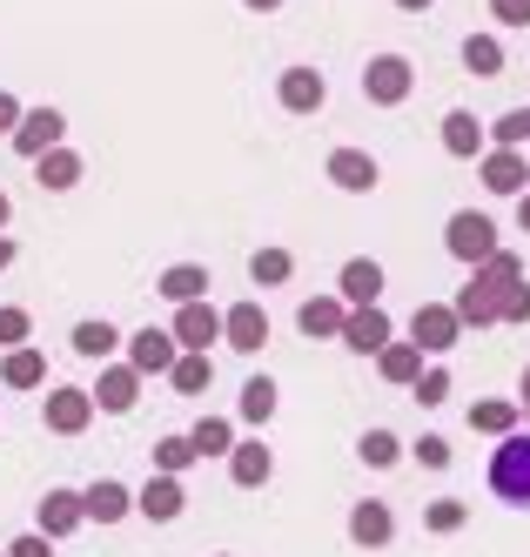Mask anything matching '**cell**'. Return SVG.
Here are the masks:
<instances>
[{"instance_id": "1", "label": "cell", "mask_w": 530, "mask_h": 557, "mask_svg": "<svg viewBox=\"0 0 530 557\" xmlns=\"http://www.w3.org/2000/svg\"><path fill=\"white\" fill-rule=\"evenodd\" d=\"M491 491L517 510H530V430H510L497 436V450H491Z\"/></svg>"}, {"instance_id": "2", "label": "cell", "mask_w": 530, "mask_h": 557, "mask_svg": "<svg viewBox=\"0 0 530 557\" xmlns=\"http://www.w3.org/2000/svg\"><path fill=\"white\" fill-rule=\"evenodd\" d=\"M443 249H451L464 269L491 262V256H497V222H491V215H477V209H457L451 222H443Z\"/></svg>"}, {"instance_id": "3", "label": "cell", "mask_w": 530, "mask_h": 557, "mask_svg": "<svg viewBox=\"0 0 530 557\" xmlns=\"http://www.w3.org/2000/svg\"><path fill=\"white\" fill-rule=\"evenodd\" d=\"M417 88V67L403 54H370V67H362V101L370 108H403Z\"/></svg>"}, {"instance_id": "4", "label": "cell", "mask_w": 530, "mask_h": 557, "mask_svg": "<svg viewBox=\"0 0 530 557\" xmlns=\"http://www.w3.org/2000/svg\"><path fill=\"white\" fill-rule=\"evenodd\" d=\"M40 423H48V436H81V430L95 423V389L54 383L48 396H40Z\"/></svg>"}, {"instance_id": "5", "label": "cell", "mask_w": 530, "mask_h": 557, "mask_svg": "<svg viewBox=\"0 0 530 557\" xmlns=\"http://www.w3.org/2000/svg\"><path fill=\"white\" fill-rule=\"evenodd\" d=\"M410 343H417L423 356H451V349L464 343L457 309H451V302H417V315H410Z\"/></svg>"}, {"instance_id": "6", "label": "cell", "mask_w": 530, "mask_h": 557, "mask_svg": "<svg viewBox=\"0 0 530 557\" xmlns=\"http://www.w3.org/2000/svg\"><path fill=\"white\" fill-rule=\"evenodd\" d=\"M504 296H510V289H497L483 269H470V283L451 296V309H457V323H464V330H491V323H497V309H504Z\"/></svg>"}, {"instance_id": "7", "label": "cell", "mask_w": 530, "mask_h": 557, "mask_svg": "<svg viewBox=\"0 0 530 557\" xmlns=\"http://www.w3.org/2000/svg\"><path fill=\"white\" fill-rule=\"evenodd\" d=\"M175 363H182L175 330H155V323H148V330L128 336V370H135V376H169Z\"/></svg>"}, {"instance_id": "8", "label": "cell", "mask_w": 530, "mask_h": 557, "mask_svg": "<svg viewBox=\"0 0 530 557\" xmlns=\"http://www.w3.org/2000/svg\"><path fill=\"white\" fill-rule=\"evenodd\" d=\"M61 135H67V114L61 108H27L21 128H14V154H21V162H40L48 148H61Z\"/></svg>"}, {"instance_id": "9", "label": "cell", "mask_w": 530, "mask_h": 557, "mask_svg": "<svg viewBox=\"0 0 530 557\" xmlns=\"http://www.w3.org/2000/svg\"><path fill=\"white\" fill-rule=\"evenodd\" d=\"M322 175H330L343 195H377V182H383V169H377V154H370V148H330Z\"/></svg>"}, {"instance_id": "10", "label": "cell", "mask_w": 530, "mask_h": 557, "mask_svg": "<svg viewBox=\"0 0 530 557\" xmlns=\"http://www.w3.org/2000/svg\"><path fill=\"white\" fill-rule=\"evenodd\" d=\"M81 524H88V504H81V491H61V484L40 497V510H34V531H40V537H54V544L74 537Z\"/></svg>"}, {"instance_id": "11", "label": "cell", "mask_w": 530, "mask_h": 557, "mask_svg": "<svg viewBox=\"0 0 530 557\" xmlns=\"http://www.w3.org/2000/svg\"><path fill=\"white\" fill-rule=\"evenodd\" d=\"M275 101H282V114H322L330 82H322L316 67H282V74H275Z\"/></svg>"}, {"instance_id": "12", "label": "cell", "mask_w": 530, "mask_h": 557, "mask_svg": "<svg viewBox=\"0 0 530 557\" xmlns=\"http://www.w3.org/2000/svg\"><path fill=\"white\" fill-rule=\"evenodd\" d=\"M336 296H343L349 309H377V302H383V262H377V256H349V262L336 269Z\"/></svg>"}, {"instance_id": "13", "label": "cell", "mask_w": 530, "mask_h": 557, "mask_svg": "<svg viewBox=\"0 0 530 557\" xmlns=\"http://www.w3.org/2000/svg\"><path fill=\"white\" fill-rule=\"evenodd\" d=\"M222 343H229L235 356H256V349L269 343V309H262V302H229V309H222Z\"/></svg>"}, {"instance_id": "14", "label": "cell", "mask_w": 530, "mask_h": 557, "mask_svg": "<svg viewBox=\"0 0 530 557\" xmlns=\"http://www.w3.org/2000/svg\"><path fill=\"white\" fill-rule=\"evenodd\" d=\"M396 343V323H390V309L377 302V309H349V323H343V349H356V356H383Z\"/></svg>"}, {"instance_id": "15", "label": "cell", "mask_w": 530, "mask_h": 557, "mask_svg": "<svg viewBox=\"0 0 530 557\" xmlns=\"http://www.w3.org/2000/svg\"><path fill=\"white\" fill-rule=\"evenodd\" d=\"M169 330H175V343H182V349L209 356V343H222V309H215V302H182Z\"/></svg>"}, {"instance_id": "16", "label": "cell", "mask_w": 530, "mask_h": 557, "mask_svg": "<svg viewBox=\"0 0 530 557\" xmlns=\"http://www.w3.org/2000/svg\"><path fill=\"white\" fill-rule=\"evenodd\" d=\"M477 169H483V188L491 195H523L530 188V154H517V148H483Z\"/></svg>"}, {"instance_id": "17", "label": "cell", "mask_w": 530, "mask_h": 557, "mask_svg": "<svg viewBox=\"0 0 530 557\" xmlns=\"http://www.w3.org/2000/svg\"><path fill=\"white\" fill-rule=\"evenodd\" d=\"M135 510L148 517V524H175V517L188 510V491H182V476H161V470H155L148 484L135 491Z\"/></svg>"}, {"instance_id": "18", "label": "cell", "mask_w": 530, "mask_h": 557, "mask_svg": "<svg viewBox=\"0 0 530 557\" xmlns=\"http://www.w3.org/2000/svg\"><path fill=\"white\" fill-rule=\"evenodd\" d=\"M141 383H148V376H135L128 363H101V383H95V410H108V417H128V410L141 404Z\"/></svg>"}, {"instance_id": "19", "label": "cell", "mask_w": 530, "mask_h": 557, "mask_svg": "<svg viewBox=\"0 0 530 557\" xmlns=\"http://www.w3.org/2000/svg\"><path fill=\"white\" fill-rule=\"evenodd\" d=\"M390 537H396V510H390V504H377V497L349 504V544H356V550H383Z\"/></svg>"}, {"instance_id": "20", "label": "cell", "mask_w": 530, "mask_h": 557, "mask_svg": "<svg viewBox=\"0 0 530 557\" xmlns=\"http://www.w3.org/2000/svg\"><path fill=\"white\" fill-rule=\"evenodd\" d=\"M483 148H491V128H483L470 108H451V114H443V154H457V162H477Z\"/></svg>"}, {"instance_id": "21", "label": "cell", "mask_w": 530, "mask_h": 557, "mask_svg": "<svg viewBox=\"0 0 530 557\" xmlns=\"http://www.w3.org/2000/svg\"><path fill=\"white\" fill-rule=\"evenodd\" d=\"M209 289L215 283H209V269H201V262H175V269H161V283H155V296L175 302V309L182 302H209Z\"/></svg>"}, {"instance_id": "22", "label": "cell", "mask_w": 530, "mask_h": 557, "mask_svg": "<svg viewBox=\"0 0 530 557\" xmlns=\"http://www.w3.org/2000/svg\"><path fill=\"white\" fill-rule=\"evenodd\" d=\"M229 476H235L242 491H262L269 476H275V457H269V444H262V436H242V444L229 450Z\"/></svg>"}, {"instance_id": "23", "label": "cell", "mask_w": 530, "mask_h": 557, "mask_svg": "<svg viewBox=\"0 0 530 557\" xmlns=\"http://www.w3.org/2000/svg\"><path fill=\"white\" fill-rule=\"evenodd\" d=\"M81 504H88V524H121V517L135 510V491L114 484V476H95V484L81 491Z\"/></svg>"}, {"instance_id": "24", "label": "cell", "mask_w": 530, "mask_h": 557, "mask_svg": "<svg viewBox=\"0 0 530 557\" xmlns=\"http://www.w3.org/2000/svg\"><path fill=\"white\" fill-rule=\"evenodd\" d=\"M343 323H349V302H343V296H309V302L296 309V330H303V336H336V343H343Z\"/></svg>"}, {"instance_id": "25", "label": "cell", "mask_w": 530, "mask_h": 557, "mask_svg": "<svg viewBox=\"0 0 530 557\" xmlns=\"http://www.w3.org/2000/svg\"><path fill=\"white\" fill-rule=\"evenodd\" d=\"M74 356H88V363H108V356L114 349H128V336H121L114 323H108V315H88V323H74Z\"/></svg>"}, {"instance_id": "26", "label": "cell", "mask_w": 530, "mask_h": 557, "mask_svg": "<svg viewBox=\"0 0 530 557\" xmlns=\"http://www.w3.org/2000/svg\"><path fill=\"white\" fill-rule=\"evenodd\" d=\"M470 430L477 436H510V430H523V404L517 396H483V404H470Z\"/></svg>"}, {"instance_id": "27", "label": "cell", "mask_w": 530, "mask_h": 557, "mask_svg": "<svg viewBox=\"0 0 530 557\" xmlns=\"http://www.w3.org/2000/svg\"><path fill=\"white\" fill-rule=\"evenodd\" d=\"M0 383H8V389H48V356H40L34 343L8 349V356H0Z\"/></svg>"}, {"instance_id": "28", "label": "cell", "mask_w": 530, "mask_h": 557, "mask_svg": "<svg viewBox=\"0 0 530 557\" xmlns=\"http://www.w3.org/2000/svg\"><path fill=\"white\" fill-rule=\"evenodd\" d=\"M34 182L40 188H48V195H67L74 182H81V154L61 141V148H48V154H40V162H34Z\"/></svg>"}, {"instance_id": "29", "label": "cell", "mask_w": 530, "mask_h": 557, "mask_svg": "<svg viewBox=\"0 0 530 557\" xmlns=\"http://www.w3.org/2000/svg\"><path fill=\"white\" fill-rule=\"evenodd\" d=\"M377 376L396 383V389H417V376H423V349H417V343H390V349L377 356Z\"/></svg>"}, {"instance_id": "30", "label": "cell", "mask_w": 530, "mask_h": 557, "mask_svg": "<svg viewBox=\"0 0 530 557\" xmlns=\"http://www.w3.org/2000/svg\"><path fill=\"white\" fill-rule=\"evenodd\" d=\"M464 67L477 74V82H497L504 74V41L497 34H464Z\"/></svg>"}, {"instance_id": "31", "label": "cell", "mask_w": 530, "mask_h": 557, "mask_svg": "<svg viewBox=\"0 0 530 557\" xmlns=\"http://www.w3.org/2000/svg\"><path fill=\"white\" fill-rule=\"evenodd\" d=\"M356 457L370 463V470H396V463H403V436L377 423V430H362V436H356Z\"/></svg>"}, {"instance_id": "32", "label": "cell", "mask_w": 530, "mask_h": 557, "mask_svg": "<svg viewBox=\"0 0 530 557\" xmlns=\"http://www.w3.org/2000/svg\"><path fill=\"white\" fill-rule=\"evenodd\" d=\"M188 444H195L201 463H209V457H229V450H235V423H229V417H201V423L188 430Z\"/></svg>"}, {"instance_id": "33", "label": "cell", "mask_w": 530, "mask_h": 557, "mask_svg": "<svg viewBox=\"0 0 530 557\" xmlns=\"http://www.w3.org/2000/svg\"><path fill=\"white\" fill-rule=\"evenodd\" d=\"M470 524V504L464 497H436V504H423V531L430 537H457Z\"/></svg>"}, {"instance_id": "34", "label": "cell", "mask_w": 530, "mask_h": 557, "mask_svg": "<svg viewBox=\"0 0 530 557\" xmlns=\"http://www.w3.org/2000/svg\"><path fill=\"white\" fill-rule=\"evenodd\" d=\"M249 275H256V289H282L296 275V256L289 249H256L249 256Z\"/></svg>"}, {"instance_id": "35", "label": "cell", "mask_w": 530, "mask_h": 557, "mask_svg": "<svg viewBox=\"0 0 530 557\" xmlns=\"http://www.w3.org/2000/svg\"><path fill=\"white\" fill-rule=\"evenodd\" d=\"M275 396H282V389H275L269 376H249V383H242V423H256V430H262V423L275 417Z\"/></svg>"}, {"instance_id": "36", "label": "cell", "mask_w": 530, "mask_h": 557, "mask_svg": "<svg viewBox=\"0 0 530 557\" xmlns=\"http://www.w3.org/2000/svg\"><path fill=\"white\" fill-rule=\"evenodd\" d=\"M169 383H175L182 396H201V389L215 383V363H209V356H195V349H182V363L169 370Z\"/></svg>"}, {"instance_id": "37", "label": "cell", "mask_w": 530, "mask_h": 557, "mask_svg": "<svg viewBox=\"0 0 530 557\" xmlns=\"http://www.w3.org/2000/svg\"><path fill=\"white\" fill-rule=\"evenodd\" d=\"M491 148H530V108H504L497 122H491Z\"/></svg>"}, {"instance_id": "38", "label": "cell", "mask_w": 530, "mask_h": 557, "mask_svg": "<svg viewBox=\"0 0 530 557\" xmlns=\"http://www.w3.org/2000/svg\"><path fill=\"white\" fill-rule=\"evenodd\" d=\"M201 457H195V444H188V436H161V444H155V470L161 476H182V470H195Z\"/></svg>"}, {"instance_id": "39", "label": "cell", "mask_w": 530, "mask_h": 557, "mask_svg": "<svg viewBox=\"0 0 530 557\" xmlns=\"http://www.w3.org/2000/svg\"><path fill=\"white\" fill-rule=\"evenodd\" d=\"M451 389H457V383H451V370L436 363V370H423V376H417V389H410V396H417L423 410H436V404H451Z\"/></svg>"}, {"instance_id": "40", "label": "cell", "mask_w": 530, "mask_h": 557, "mask_svg": "<svg viewBox=\"0 0 530 557\" xmlns=\"http://www.w3.org/2000/svg\"><path fill=\"white\" fill-rule=\"evenodd\" d=\"M477 269H483V275H491V283H497V289H517V283H523V256H517V249H497L491 262H477Z\"/></svg>"}, {"instance_id": "41", "label": "cell", "mask_w": 530, "mask_h": 557, "mask_svg": "<svg viewBox=\"0 0 530 557\" xmlns=\"http://www.w3.org/2000/svg\"><path fill=\"white\" fill-rule=\"evenodd\" d=\"M27 336H34V315H27V309H14V302H8V309H0V349H21V343H27Z\"/></svg>"}, {"instance_id": "42", "label": "cell", "mask_w": 530, "mask_h": 557, "mask_svg": "<svg viewBox=\"0 0 530 557\" xmlns=\"http://www.w3.org/2000/svg\"><path fill=\"white\" fill-rule=\"evenodd\" d=\"M410 457H417L423 470H451V436H436V430H430V436H417Z\"/></svg>"}, {"instance_id": "43", "label": "cell", "mask_w": 530, "mask_h": 557, "mask_svg": "<svg viewBox=\"0 0 530 557\" xmlns=\"http://www.w3.org/2000/svg\"><path fill=\"white\" fill-rule=\"evenodd\" d=\"M497 323H510V330H523V323H530V283H517V289L504 296V309H497Z\"/></svg>"}, {"instance_id": "44", "label": "cell", "mask_w": 530, "mask_h": 557, "mask_svg": "<svg viewBox=\"0 0 530 557\" xmlns=\"http://www.w3.org/2000/svg\"><path fill=\"white\" fill-rule=\"evenodd\" d=\"M8 557H54V537L27 531V537H14V544H8Z\"/></svg>"}, {"instance_id": "45", "label": "cell", "mask_w": 530, "mask_h": 557, "mask_svg": "<svg viewBox=\"0 0 530 557\" xmlns=\"http://www.w3.org/2000/svg\"><path fill=\"white\" fill-rule=\"evenodd\" d=\"M491 14H497L504 27H530V0H491Z\"/></svg>"}, {"instance_id": "46", "label": "cell", "mask_w": 530, "mask_h": 557, "mask_svg": "<svg viewBox=\"0 0 530 557\" xmlns=\"http://www.w3.org/2000/svg\"><path fill=\"white\" fill-rule=\"evenodd\" d=\"M21 114H27V108H21L8 88H0V135H8V141H14V128H21Z\"/></svg>"}, {"instance_id": "47", "label": "cell", "mask_w": 530, "mask_h": 557, "mask_svg": "<svg viewBox=\"0 0 530 557\" xmlns=\"http://www.w3.org/2000/svg\"><path fill=\"white\" fill-rule=\"evenodd\" d=\"M517 228H523V235H530V188H523V195H517Z\"/></svg>"}, {"instance_id": "48", "label": "cell", "mask_w": 530, "mask_h": 557, "mask_svg": "<svg viewBox=\"0 0 530 557\" xmlns=\"http://www.w3.org/2000/svg\"><path fill=\"white\" fill-rule=\"evenodd\" d=\"M14 256H21V249H14V235H0V269H14Z\"/></svg>"}, {"instance_id": "49", "label": "cell", "mask_w": 530, "mask_h": 557, "mask_svg": "<svg viewBox=\"0 0 530 557\" xmlns=\"http://www.w3.org/2000/svg\"><path fill=\"white\" fill-rule=\"evenodd\" d=\"M396 8H403V14H430V8H436V0H396Z\"/></svg>"}, {"instance_id": "50", "label": "cell", "mask_w": 530, "mask_h": 557, "mask_svg": "<svg viewBox=\"0 0 530 557\" xmlns=\"http://www.w3.org/2000/svg\"><path fill=\"white\" fill-rule=\"evenodd\" d=\"M242 8H249V14H275V8H282V0H242Z\"/></svg>"}, {"instance_id": "51", "label": "cell", "mask_w": 530, "mask_h": 557, "mask_svg": "<svg viewBox=\"0 0 530 557\" xmlns=\"http://www.w3.org/2000/svg\"><path fill=\"white\" fill-rule=\"evenodd\" d=\"M14 222V202H8V188H0V228H8Z\"/></svg>"}, {"instance_id": "52", "label": "cell", "mask_w": 530, "mask_h": 557, "mask_svg": "<svg viewBox=\"0 0 530 557\" xmlns=\"http://www.w3.org/2000/svg\"><path fill=\"white\" fill-rule=\"evenodd\" d=\"M517 404H523V410H530V370H523V383H517Z\"/></svg>"}, {"instance_id": "53", "label": "cell", "mask_w": 530, "mask_h": 557, "mask_svg": "<svg viewBox=\"0 0 530 557\" xmlns=\"http://www.w3.org/2000/svg\"><path fill=\"white\" fill-rule=\"evenodd\" d=\"M0 557H8V550H0Z\"/></svg>"}, {"instance_id": "54", "label": "cell", "mask_w": 530, "mask_h": 557, "mask_svg": "<svg viewBox=\"0 0 530 557\" xmlns=\"http://www.w3.org/2000/svg\"><path fill=\"white\" fill-rule=\"evenodd\" d=\"M523 417H530V410H523Z\"/></svg>"}]
</instances>
